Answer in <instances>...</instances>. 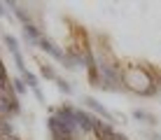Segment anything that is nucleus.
I'll return each mask as SVG.
<instances>
[{"label": "nucleus", "mask_w": 161, "mask_h": 140, "mask_svg": "<svg viewBox=\"0 0 161 140\" xmlns=\"http://www.w3.org/2000/svg\"><path fill=\"white\" fill-rule=\"evenodd\" d=\"M33 93H35V98L40 100V103H44V93L40 91V89H33Z\"/></svg>", "instance_id": "15"}, {"label": "nucleus", "mask_w": 161, "mask_h": 140, "mask_svg": "<svg viewBox=\"0 0 161 140\" xmlns=\"http://www.w3.org/2000/svg\"><path fill=\"white\" fill-rule=\"evenodd\" d=\"M0 16H7V5L0 3Z\"/></svg>", "instance_id": "16"}, {"label": "nucleus", "mask_w": 161, "mask_h": 140, "mask_svg": "<svg viewBox=\"0 0 161 140\" xmlns=\"http://www.w3.org/2000/svg\"><path fill=\"white\" fill-rule=\"evenodd\" d=\"M5 5H7V9H12V12H14V16L21 21V26H26V24H33L31 14L26 12V9L21 7V5H16V3H5Z\"/></svg>", "instance_id": "7"}, {"label": "nucleus", "mask_w": 161, "mask_h": 140, "mask_svg": "<svg viewBox=\"0 0 161 140\" xmlns=\"http://www.w3.org/2000/svg\"><path fill=\"white\" fill-rule=\"evenodd\" d=\"M93 124H96V117L91 112L77 108V128H80V133H93Z\"/></svg>", "instance_id": "5"}, {"label": "nucleus", "mask_w": 161, "mask_h": 140, "mask_svg": "<svg viewBox=\"0 0 161 140\" xmlns=\"http://www.w3.org/2000/svg\"><path fill=\"white\" fill-rule=\"evenodd\" d=\"M37 47H40L47 56H52L54 61H58V63H63V61H65V52H63V49H61L54 40H49V37H44V35H42V37H40V42H37Z\"/></svg>", "instance_id": "3"}, {"label": "nucleus", "mask_w": 161, "mask_h": 140, "mask_svg": "<svg viewBox=\"0 0 161 140\" xmlns=\"http://www.w3.org/2000/svg\"><path fill=\"white\" fill-rule=\"evenodd\" d=\"M93 136H96V140H114L117 131L112 128V124H108V121H103L101 117H96V124H93Z\"/></svg>", "instance_id": "4"}, {"label": "nucleus", "mask_w": 161, "mask_h": 140, "mask_svg": "<svg viewBox=\"0 0 161 140\" xmlns=\"http://www.w3.org/2000/svg\"><path fill=\"white\" fill-rule=\"evenodd\" d=\"M3 42H5V47L9 49V54L21 52V49H19V40H16L14 35H9V33H5V35H3Z\"/></svg>", "instance_id": "10"}, {"label": "nucleus", "mask_w": 161, "mask_h": 140, "mask_svg": "<svg viewBox=\"0 0 161 140\" xmlns=\"http://www.w3.org/2000/svg\"><path fill=\"white\" fill-rule=\"evenodd\" d=\"M40 75L44 77V80H52V82L58 80V72L54 70V65H49V63H40Z\"/></svg>", "instance_id": "9"}, {"label": "nucleus", "mask_w": 161, "mask_h": 140, "mask_svg": "<svg viewBox=\"0 0 161 140\" xmlns=\"http://www.w3.org/2000/svg\"><path fill=\"white\" fill-rule=\"evenodd\" d=\"M12 89H14L16 96H24V93L28 91V84L24 82V77H21V75H16V77H12Z\"/></svg>", "instance_id": "8"}, {"label": "nucleus", "mask_w": 161, "mask_h": 140, "mask_svg": "<svg viewBox=\"0 0 161 140\" xmlns=\"http://www.w3.org/2000/svg\"><path fill=\"white\" fill-rule=\"evenodd\" d=\"M121 82H124V89H129L133 93H140V96H154L159 89L152 77V70L140 68V65L121 68Z\"/></svg>", "instance_id": "1"}, {"label": "nucleus", "mask_w": 161, "mask_h": 140, "mask_svg": "<svg viewBox=\"0 0 161 140\" xmlns=\"http://www.w3.org/2000/svg\"><path fill=\"white\" fill-rule=\"evenodd\" d=\"M24 37H26V42H28V44H37V42H40V37H42V31L35 24H26L24 26Z\"/></svg>", "instance_id": "6"}, {"label": "nucleus", "mask_w": 161, "mask_h": 140, "mask_svg": "<svg viewBox=\"0 0 161 140\" xmlns=\"http://www.w3.org/2000/svg\"><path fill=\"white\" fill-rule=\"evenodd\" d=\"M12 59H14V63H16V68H19V72L24 75V72L28 70V68H26V61H24V54L16 52V54H12Z\"/></svg>", "instance_id": "14"}, {"label": "nucleus", "mask_w": 161, "mask_h": 140, "mask_svg": "<svg viewBox=\"0 0 161 140\" xmlns=\"http://www.w3.org/2000/svg\"><path fill=\"white\" fill-rule=\"evenodd\" d=\"M56 87L61 93H65V96H73V84H70L68 80H63V77H58L56 80Z\"/></svg>", "instance_id": "13"}, {"label": "nucleus", "mask_w": 161, "mask_h": 140, "mask_svg": "<svg viewBox=\"0 0 161 140\" xmlns=\"http://www.w3.org/2000/svg\"><path fill=\"white\" fill-rule=\"evenodd\" d=\"M82 103H84V108H89L91 112H96V115L101 117L103 121H108V124H112V121L117 119V115H112L108 108H103V103H98L93 96H84V100H82Z\"/></svg>", "instance_id": "2"}, {"label": "nucleus", "mask_w": 161, "mask_h": 140, "mask_svg": "<svg viewBox=\"0 0 161 140\" xmlns=\"http://www.w3.org/2000/svg\"><path fill=\"white\" fill-rule=\"evenodd\" d=\"M114 140H129V138H126L124 133H117V136H114Z\"/></svg>", "instance_id": "17"}, {"label": "nucleus", "mask_w": 161, "mask_h": 140, "mask_svg": "<svg viewBox=\"0 0 161 140\" xmlns=\"http://www.w3.org/2000/svg\"><path fill=\"white\" fill-rule=\"evenodd\" d=\"M21 77H24V82L28 84V89H40V84H37V75H35V72L26 70V72H24Z\"/></svg>", "instance_id": "12"}, {"label": "nucleus", "mask_w": 161, "mask_h": 140, "mask_svg": "<svg viewBox=\"0 0 161 140\" xmlns=\"http://www.w3.org/2000/svg\"><path fill=\"white\" fill-rule=\"evenodd\" d=\"M133 119H138V121H147V124H154L157 121V117L152 115V112H145V110H133Z\"/></svg>", "instance_id": "11"}]
</instances>
